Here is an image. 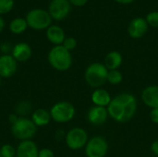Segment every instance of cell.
<instances>
[{
  "instance_id": "obj_1",
  "label": "cell",
  "mask_w": 158,
  "mask_h": 157,
  "mask_svg": "<svg viewBox=\"0 0 158 157\" xmlns=\"http://www.w3.org/2000/svg\"><path fill=\"white\" fill-rule=\"evenodd\" d=\"M137 107L136 97L130 93H122L112 98L106 108L112 119L118 123H126L133 118Z\"/></svg>"
},
{
  "instance_id": "obj_2",
  "label": "cell",
  "mask_w": 158,
  "mask_h": 157,
  "mask_svg": "<svg viewBox=\"0 0 158 157\" xmlns=\"http://www.w3.org/2000/svg\"><path fill=\"white\" fill-rule=\"evenodd\" d=\"M50 66L57 71H67L71 68L72 56L63 45H55L47 56Z\"/></svg>"
},
{
  "instance_id": "obj_3",
  "label": "cell",
  "mask_w": 158,
  "mask_h": 157,
  "mask_svg": "<svg viewBox=\"0 0 158 157\" xmlns=\"http://www.w3.org/2000/svg\"><path fill=\"white\" fill-rule=\"evenodd\" d=\"M107 75L108 69L104 63L94 62L86 68L84 71V80L90 87L98 89L107 82Z\"/></svg>"
},
{
  "instance_id": "obj_4",
  "label": "cell",
  "mask_w": 158,
  "mask_h": 157,
  "mask_svg": "<svg viewBox=\"0 0 158 157\" xmlns=\"http://www.w3.org/2000/svg\"><path fill=\"white\" fill-rule=\"evenodd\" d=\"M11 132L12 135L20 142L28 141L35 136L37 127L31 119L25 117H19V119L11 125Z\"/></svg>"
},
{
  "instance_id": "obj_5",
  "label": "cell",
  "mask_w": 158,
  "mask_h": 157,
  "mask_svg": "<svg viewBox=\"0 0 158 157\" xmlns=\"http://www.w3.org/2000/svg\"><path fill=\"white\" fill-rule=\"evenodd\" d=\"M49 112L52 120L59 124H64L71 121L74 118L76 109L70 102L60 101L53 105Z\"/></svg>"
},
{
  "instance_id": "obj_6",
  "label": "cell",
  "mask_w": 158,
  "mask_h": 157,
  "mask_svg": "<svg viewBox=\"0 0 158 157\" xmlns=\"http://www.w3.org/2000/svg\"><path fill=\"white\" fill-rule=\"evenodd\" d=\"M52 19L49 12L41 8L31 9L26 16L28 27L36 31L47 30L51 26Z\"/></svg>"
},
{
  "instance_id": "obj_7",
  "label": "cell",
  "mask_w": 158,
  "mask_h": 157,
  "mask_svg": "<svg viewBox=\"0 0 158 157\" xmlns=\"http://www.w3.org/2000/svg\"><path fill=\"white\" fill-rule=\"evenodd\" d=\"M89 141L87 131L81 128L75 127L70 129L65 136V142L69 149L72 151H78L83 149Z\"/></svg>"
},
{
  "instance_id": "obj_8",
  "label": "cell",
  "mask_w": 158,
  "mask_h": 157,
  "mask_svg": "<svg viewBox=\"0 0 158 157\" xmlns=\"http://www.w3.org/2000/svg\"><path fill=\"white\" fill-rule=\"evenodd\" d=\"M87 157H106L108 153V143L102 136H94L89 139L84 147Z\"/></svg>"
},
{
  "instance_id": "obj_9",
  "label": "cell",
  "mask_w": 158,
  "mask_h": 157,
  "mask_svg": "<svg viewBox=\"0 0 158 157\" xmlns=\"http://www.w3.org/2000/svg\"><path fill=\"white\" fill-rule=\"evenodd\" d=\"M71 9L69 0H52L48 6V12L53 19L57 21L65 19Z\"/></svg>"
},
{
  "instance_id": "obj_10",
  "label": "cell",
  "mask_w": 158,
  "mask_h": 157,
  "mask_svg": "<svg viewBox=\"0 0 158 157\" xmlns=\"http://www.w3.org/2000/svg\"><path fill=\"white\" fill-rule=\"evenodd\" d=\"M18 69V62L10 55L0 56V78L9 79L13 77Z\"/></svg>"
},
{
  "instance_id": "obj_11",
  "label": "cell",
  "mask_w": 158,
  "mask_h": 157,
  "mask_svg": "<svg viewBox=\"0 0 158 157\" xmlns=\"http://www.w3.org/2000/svg\"><path fill=\"white\" fill-rule=\"evenodd\" d=\"M149 25L146 22V19L142 17H137L131 19L128 26V33L133 39H140L143 37L147 31Z\"/></svg>"
},
{
  "instance_id": "obj_12",
  "label": "cell",
  "mask_w": 158,
  "mask_h": 157,
  "mask_svg": "<svg viewBox=\"0 0 158 157\" xmlns=\"http://www.w3.org/2000/svg\"><path fill=\"white\" fill-rule=\"evenodd\" d=\"M108 111L106 107H101L94 105L92 106L87 113V119L90 124L94 126L104 125L108 118Z\"/></svg>"
},
{
  "instance_id": "obj_13",
  "label": "cell",
  "mask_w": 158,
  "mask_h": 157,
  "mask_svg": "<svg viewBox=\"0 0 158 157\" xmlns=\"http://www.w3.org/2000/svg\"><path fill=\"white\" fill-rule=\"evenodd\" d=\"M38 146L31 140L20 142L16 148L17 157H38Z\"/></svg>"
},
{
  "instance_id": "obj_14",
  "label": "cell",
  "mask_w": 158,
  "mask_h": 157,
  "mask_svg": "<svg viewBox=\"0 0 158 157\" xmlns=\"http://www.w3.org/2000/svg\"><path fill=\"white\" fill-rule=\"evenodd\" d=\"M142 101L150 108H158V85H149L142 92Z\"/></svg>"
},
{
  "instance_id": "obj_15",
  "label": "cell",
  "mask_w": 158,
  "mask_h": 157,
  "mask_svg": "<svg viewBox=\"0 0 158 157\" xmlns=\"http://www.w3.org/2000/svg\"><path fill=\"white\" fill-rule=\"evenodd\" d=\"M32 55L31 47L27 43H19L15 44L11 51V56L16 59L17 62H26Z\"/></svg>"
},
{
  "instance_id": "obj_16",
  "label": "cell",
  "mask_w": 158,
  "mask_h": 157,
  "mask_svg": "<svg viewBox=\"0 0 158 157\" xmlns=\"http://www.w3.org/2000/svg\"><path fill=\"white\" fill-rule=\"evenodd\" d=\"M91 100L93 104L96 106L107 107L112 100V97L106 90L103 88H98L92 93Z\"/></svg>"
},
{
  "instance_id": "obj_17",
  "label": "cell",
  "mask_w": 158,
  "mask_h": 157,
  "mask_svg": "<svg viewBox=\"0 0 158 157\" xmlns=\"http://www.w3.org/2000/svg\"><path fill=\"white\" fill-rule=\"evenodd\" d=\"M46 37L48 41L54 45H62L64 40L66 39V34L60 26L51 25L46 30Z\"/></svg>"
},
{
  "instance_id": "obj_18",
  "label": "cell",
  "mask_w": 158,
  "mask_h": 157,
  "mask_svg": "<svg viewBox=\"0 0 158 157\" xmlns=\"http://www.w3.org/2000/svg\"><path fill=\"white\" fill-rule=\"evenodd\" d=\"M123 63V56L118 51H111L106 54L104 65L108 70H116L118 69Z\"/></svg>"
},
{
  "instance_id": "obj_19",
  "label": "cell",
  "mask_w": 158,
  "mask_h": 157,
  "mask_svg": "<svg viewBox=\"0 0 158 157\" xmlns=\"http://www.w3.org/2000/svg\"><path fill=\"white\" fill-rule=\"evenodd\" d=\"M31 119L32 120L36 127H44L48 125L52 120L50 112L44 108H38L35 111H33Z\"/></svg>"
},
{
  "instance_id": "obj_20",
  "label": "cell",
  "mask_w": 158,
  "mask_h": 157,
  "mask_svg": "<svg viewBox=\"0 0 158 157\" xmlns=\"http://www.w3.org/2000/svg\"><path fill=\"white\" fill-rule=\"evenodd\" d=\"M28 28V23L26 19L23 18H16L11 20L9 23V30L14 34H21Z\"/></svg>"
},
{
  "instance_id": "obj_21",
  "label": "cell",
  "mask_w": 158,
  "mask_h": 157,
  "mask_svg": "<svg viewBox=\"0 0 158 157\" xmlns=\"http://www.w3.org/2000/svg\"><path fill=\"white\" fill-rule=\"evenodd\" d=\"M123 81V75L122 72L119 69L116 70H108L107 75V82L111 85H118Z\"/></svg>"
},
{
  "instance_id": "obj_22",
  "label": "cell",
  "mask_w": 158,
  "mask_h": 157,
  "mask_svg": "<svg viewBox=\"0 0 158 157\" xmlns=\"http://www.w3.org/2000/svg\"><path fill=\"white\" fill-rule=\"evenodd\" d=\"M0 154L2 157H15L16 156V148L9 143H6L1 146Z\"/></svg>"
},
{
  "instance_id": "obj_23",
  "label": "cell",
  "mask_w": 158,
  "mask_h": 157,
  "mask_svg": "<svg viewBox=\"0 0 158 157\" xmlns=\"http://www.w3.org/2000/svg\"><path fill=\"white\" fill-rule=\"evenodd\" d=\"M14 0H0V15L6 14L12 10Z\"/></svg>"
},
{
  "instance_id": "obj_24",
  "label": "cell",
  "mask_w": 158,
  "mask_h": 157,
  "mask_svg": "<svg viewBox=\"0 0 158 157\" xmlns=\"http://www.w3.org/2000/svg\"><path fill=\"white\" fill-rule=\"evenodd\" d=\"M145 19L149 26L158 28V11H152L148 13Z\"/></svg>"
},
{
  "instance_id": "obj_25",
  "label": "cell",
  "mask_w": 158,
  "mask_h": 157,
  "mask_svg": "<svg viewBox=\"0 0 158 157\" xmlns=\"http://www.w3.org/2000/svg\"><path fill=\"white\" fill-rule=\"evenodd\" d=\"M62 45L67 49L69 50V52L74 50L77 46V40L73 37H66V39L64 40Z\"/></svg>"
},
{
  "instance_id": "obj_26",
  "label": "cell",
  "mask_w": 158,
  "mask_h": 157,
  "mask_svg": "<svg viewBox=\"0 0 158 157\" xmlns=\"http://www.w3.org/2000/svg\"><path fill=\"white\" fill-rule=\"evenodd\" d=\"M38 157H55V154L49 148H43L39 150Z\"/></svg>"
},
{
  "instance_id": "obj_27",
  "label": "cell",
  "mask_w": 158,
  "mask_h": 157,
  "mask_svg": "<svg viewBox=\"0 0 158 157\" xmlns=\"http://www.w3.org/2000/svg\"><path fill=\"white\" fill-rule=\"evenodd\" d=\"M30 105V104H29V103H27V102H21V103L18 105V107H17L18 114H19V115H23V114L27 113V111H28V110H30V107L25 108V106H27V105Z\"/></svg>"
},
{
  "instance_id": "obj_28",
  "label": "cell",
  "mask_w": 158,
  "mask_h": 157,
  "mask_svg": "<svg viewBox=\"0 0 158 157\" xmlns=\"http://www.w3.org/2000/svg\"><path fill=\"white\" fill-rule=\"evenodd\" d=\"M12 48H13V47H11L10 43H6V42L3 43L0 45V50H1V52L3 53V55L8 54L10 51H12Z\"/></svg>"
},
{
  "instance_id": "obj_29",
  "label": "cell",
  "mask_w": 158,
  "mask_h": 157,
  "mask_svg": "<svg viewBox=\"0 0 158 157\" xmlns=\"http://www.w3.org/2000/svg\"><path fill=\"white\" fill-rule=\"evenodd\" d=\"M150 119L153 123L158 124V108H153L150 112Z\"/></svg>"
},
{
  "instance_id": "obj_30",
  "label": "cell",
  "mask_w": 158,
  "mask_h": 157,
  "mask_svg": "<svg viewBox=\"0 0 158 157\" xmlns=\"http://www.w3.org/2000/svg\"><path fill=\"white\" fill-rule=\"evenodd\" d=\"M69 2L75 6H83L87 4L88 0H69Z\"/></svg>"
},
{
  "instance_id": "obj_31",
  "label": "cell",
  "mask_w": 158,
  "mask_h": 157,
  "mask_svg": "<svg viewBox=\"0 0 158 157\" xmlns=\"http://www.w3.org/2000/svg\"><path fill=\"white\" fill-rule=\"evenodd\" d=\"M151 151L155 155L158 156V140L153 142V143L151 144Z\"/></svg>"
},
{
  "instance_id": "obj_32",
  "label": "cell",
  "mask_w": 158,
  "mask_h": 157,
  "mask_svg": "<svg viewBox=\"0 0 158 157\" xmlns=\"http://www.w3.org/2000/svg\"><path fill=\"white\" fill-rule=\"evenodd\" d=\"M19 117H18V115H16V114H11V115H9V117H8V120H9L10 124L13 125V124L19 119Z\"/></svg>"
},
{
  "instance_id": "obj_33",
  "label": "cell",
  "mask_w": 158,
  "mask_h": 157,
  "mask_svg": "<svg viewBox=\"0 0 158 157\" xmlns=\"http://www.w3.org/2000/svg\"><path fill=\"white\" fill-rule=\"evenodd\" d=\"M115 1L119 3V4H121V5H128V4H131L135 0H115Z\"/></svg>"
},
{
  "instance_id": "obj_34",
  "label": "cell",
  "mask_w": 158,
  "mask_h": 157,
  "mask_svg": "<svg viewBox=\"0 0 158 157\" xmlns=\"http://www.w3.org/2000/svg\"><path fill=\"white\" fill-rule=\"evenodd\" d=\"M4 27H5V21H4L3 18L0 16V32L4 30Z\"/></svg>"
},
{
  "instance_id": "obj_35",
  "label": "cell",
  "mask_w": 158,
  "mask_h": 157,
  "mask_svg": "<svg viewBox=\"0 0 158 157\" xmlns=\"http://www.w3.org/2000/svg\"><path fill=\"white\" fill-rule=\"evenodd\" d=\"M0 85H1V78H0Z\"/></svg>"
},
{
  "instance_id": "obj_36",
  "label": "cell",
  "mask_w": 158,
  "mask_h": 157,
  "mask_svg": "<svg viewBox=\"0 0 158 157\" xmlns=\"http://www.w3.org/2000/svg\"><path fill=\"white\" fill-rule=\"evenodd\" d=\"M0 157H2V155H1V154H0Z\"/></svg>"
}]
</instances>
